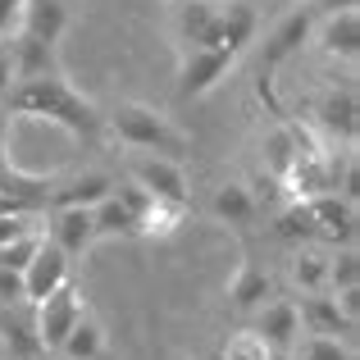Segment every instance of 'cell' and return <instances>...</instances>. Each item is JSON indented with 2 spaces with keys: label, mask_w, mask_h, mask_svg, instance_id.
Returning a JSON list of instances; mask_svg holds the SVG:
<instances>
[{
  "label": "cell",
  "mask_w": 360,
  "mask_h": 360,
  "mask_svg": "<svg viewBox=\"0 0 360 360\" xmlns=\"http://www.w3.org/2000/svg\"><path fill=\"white\" fill-rule=\"evenodd\" d=\"M5 110L9 119H46L60 123L73 137H96L101 132V110L73 87L64 73H51V78H14L5 91Z\"/></svg>",
  "instance_id": "cell-1"
},
{
  "label": "cell",
  "mask_w": 360,
  "mask_h": 360,
  "mask_svg": "<svg viewBox=\"0 0 360 360\" xmlns=\"http://www.w3.org/2000/svg\"><path fill=\"white\" fill-rule=\"evenodd\" d=\"M110 132H115L123 146L150 150V155H169V160H183L192 150V137L183 128H174L165 115H155L150 105H137V101H128V105H119L110 115Z\"/></svg>",
  "instance_id": "cell-2"
},
{
  "label": "cell",
  "mask_w": 360,
  "mask_h": 360,
  "mask_svg": "<svg viewBox=\"0 0 360 360\" xmlns=\"http://www.w3.org/2000/svg\"><path fill=\"white\" fill-rule=\"evenodd\" d=\"M233 64H238V55H233L229 46H219L214 37H205V41H196V46H183V64H178V96L196 101V96H205V91H214L224 78H229Z\"/></svg>",
  "instance_id": "cell-3"
},
{
  "label": "cell",
  "mask_w": 360,
  "mask_h": 360,
  "mask_svg": "<svg viewBox=\"0 0 360 360\" xmlns=\"http://www.w3.org/2000/svg\"><path fill=\"white\" fill-rule=\"evenodd\" d=\"M82 292L73 288V283H64V288H55L51 297H41L37 301V319H32V328H37V342H41V352H60V342L69 338V328L82 319Z\"/></svg>",
  "instance_id": "cell-4"
},
{
  "label": "cell",
  "mask_w": 360,
  "mask_h": 360,
  "mask_svg": "<svg viewBox=\"0 0 360 360\" xmlns=\"http://www.w3.org/2000/svg\"><path fill=\"white\" fill-rule=\"evenodd\" d=\"M128 178L141 187V192L160 196V201L187 205V174H183V165H178V160L137 150V155H128Z\"/></svg>",
  "instance_id": "cell-5"
},
{
  "label": "cell",
  "mask_w": 360,
  "mask_h": 360,
  "mask_svg": "<svg viewBox=\"0 0 360 360\" xmlns=\"http://www.w3.org/2000/svg\"><path fill=\"white\" fill-rule=\"evenodd\" d=\"M69 269H73V260L41 233V246H37V255L27 260V269H23V301L37 306V301L51 297L55 288H64V283H69Z\"/></svg>",
  "instance_id": "cell-6"
},
{
  "label": "cell",
  "mask_w": 360,
  "mask_h": 360,
  "mask_svg": "<svg viewBox=\"0 0 360 360\" xmlns=\"http://www.w3.org/2000/svg\"><path fill=\"white\" fill-rule=\"evenodd\" d=\"M301 205H306L310 224H315V238L352 246V238H356V201H347V196H338V192H319V196H306Z\"/></svg>",
  "instance_id": "cell-7"
},
{
  "label": "cell",
  "mask_w": 360,
  "mask_h": 360,
  "mask_svg": "<svg viewBox=\"0 0 360 360\" xmlns=\"http://www.w3.org/2000/svg\"><path fill=\"white\" fill-rule=\"evenodd\" d=\"M46 238L60 246L69 260H82V255L96 246L91 210H82V205H51V224H46Z\"/></svg>",
  "instance_id": "cell-8"
},
{
  "label": "cell",
  "mask_w": 360,
  "mask_h": 360,
  "mask_svg": "<svg viewBox=\"0 0 360 360\" xmlns=\"http://www.w3.org/2000/svg\"><path fill=\"white\" fill-rule=\"evenodd\" d=\"M315 37V14L310 9H292L288 18H283L278 27H274V37L264 41V60H260V73H274L278 64H288L292 55L301 51V46Z\"/></svg>",
  "instance_id": "cell-9"
},
{
  "label": "cell",
  "mask_w": 360,
  "mask_h": 360,
  "mask_svg": "<svg viewBox=\"0 0 360 360\" xmlns=\"http://www.w3.org/2000/svg\"><path fill=\"white\" fill-rule=\"evenodd\" d=\"M18 32L60 46V37L69 32V5L64 0H23L18 5Z\"/></svg>",
  "instance_id": "cell-10"
},
{
  "label": "cell",
  "mask_w": 360,
  "mask_h": 360,
  "mask_svg": "<svg viewBox=\"0 0 360 360\" xmlns=\"http://www.w3.org/2000/svg\"><path fill=\"white\" fill-rule=\"evenodd\" d=\"M360 105H356V91L342 87V91H324L319 96V128L328 132V137H338L342 146H356V128H360Z\"/></svg>",
  "instance_id": "cell-11"
},
{
  "label": "cell",
  "mask_w": 360,
  "mask_h": 360,
  "mask_svg": "<svg viewBox=\"0 0 360 360\" xmlns=\"http://www.w3.org/2000/svg\"><path fill=\"white\" fill-rule=\"evenodd\" d=\"M51 73H64L60 46L14 32V78H51Z\"/></svg>",
  "instance_id": "cell-12"
},
{
  "label": "cell",
  "mask_w": 360,
  "mask_h": 360,
  "mask_svg": "<svg viewBox=\"0 0 360 360\" xmlns=\"http://www.w3.org/2000/svg\"><path fill=\"white\" fill-rule=\"evenodd\" d=\"M255 333L264 338V347H269V352H288V347L297 342V333H301V315H297V306H292V301H264Z\"/></svg>",
  "instance_id": "cell-13"
},
{
  "label": "cell",
  "mask_w": 360,
  "mask_h": 360,
  "mask_svg": "<svg viewBox=\"0 0 360 360\" xmlns=\"http://www.w3.org/2000/svg\"><path fill=\"white\" fill-rule=\"evenodd\" d=\"M319 46L333 60H356L360 55V9H333L319 27Z\"/></svg>",
  "instance_id": "cell-14"
},
{
  "label": "cell",
  "mask_w": 360,
  "mask_h": 360,
  "mask_svg": "<svg viewBox=\"0 0 360 360\" xmlns=\"http://www.w3.org/2000/svg\"><path fill=\"white\" fill-rule=\"evenodd\" d=\"M297 315H301V333H352L356 328V319H347L342 306L333 297H319V292H306Z\"/></svg>",
  "instance_id": "cell-15"
},
{
  "label": "cell",
  "mask_w": 360,
  "mask_h": 360,
  "mask_svg": "<svg viewBox=\"0 0 360 360\" xmlns=\"http://www.w3.org/2000/svg\"><path fill=\"white\" fill-rule=\"evenodd\" d=\"M210 214L219 224L246 229V224L260 214V205H255V196H251V187H246V183H224V187H214V196H210Z\"/></svg>",
  "instance_id": "cell-16"
},
{
  "label": "cell",
  "mask_w": 360,
  "mask_h": 360,
  "mask_svg": "<svg viewBox=\"0 0 360 360\" xmlns=\"http://www.w3.org/2000/svg\"><path fill=\"white\" fill-rule=\"evenodd\" d=\"M269 297H274V278L260 269V264L242 260V264H238V274H233V283H229V301H233V310H260Z\"/></svg>",
  "instance_id": "cell-17"
},
{
  "label": "cell",
  "mask_w": 360,
  "mask_h": 360,
  "mask_svg": "<svg viewBox=\"0 0 360 360\" xmlns=\"http://www.w3.org/2000/svg\"><path fill=\"white\" fill-rule=\"evenodd\" d=\"M110 192H115V183H110L105 174H78V178H69L64 187H55L51 205H82V210H91V205L105 201Z\"/></svg>",
  "instance_id": "cell-18"
},
{
  "label": "cell",
  "mask_w": 360,
  "mask_h": 360,
  "mask_svg": "<svg viewBox=\"0 0 360 360\" xmlns=\"http://www.w3.org/2000/svg\"><path fill=\"white\" fill-rule=\"evenodd\" d=\"M91 229H96V242H110V238H137V224H132L128 205H123L115 192H110L105 201L91 205Z\"/></svg>",
  "instance_id": "cell-19"
},
{
  "label": "cell",
  "mask_w": 360,
  "mask_h": 360,
  "mask_svg": "<svg viewBox=\"0 0 360 360\" xmlns=\"http://www.w3.org/2000/svg\"><path fill=\"white\" fill-rule=\"evenodd\" d=\"M60 352L69 360H101V356H105V328L82 310V319L69 328V338L60 342Z\"/></svg>",
  "instance_id": "cell-20"
},
{
  "label": "cell",
  "mask_w": 360,
  "mask_h": 360,
  "mask_svg": "<svg viewBox=\"0 0 360 360\" xmlns=\"http://www.w3.org/2000/svg\"><path fill=\"white\" fill-rule=\"evenodd\" d=\"M292 360H356L352 347L338 333H297V342L288 347Z\"/></svg>",
  "instance_id": "cell-21"
},
{
  "label": "cell",
  "mask_w": 360,
  "mask_h": 360,
  "mask_svg": "<svg viewBox=\"0 0 360 360\" xmlns=\"http://www.w3.org/2000/svg\"><path fill=\"white\" fill-rule=\"evenodd\" d=\"M214 14H219L214 0H183V5H178V41L196 46L214 27Z\"/></svg>",
  "instance_id": "cell-22"
},
{
  "label": "cell",
  "mask_w": 360,
  "mask_h": 360,
  "mask_svg": "<svg viewBox=\"0 0 360 360\" xmlns=\"http://www.w3.org/2000/svg\"><path fill=\"white\" fill-rule=\"evenodd\" d=\"M183 210L187 205H174V201H150L146 214H141L137 224V238H169V233H178V224H183Z\"/></svg>",
  "instance_id": "cell-23"
},
{
  "label": "cell",
  "mask_w": 360,
  "mask_h": 360,
  "mask_svg": "<svg viewBox=\"0 0 360 360\" xmlns=\"http://www.w3.org/2000/svg\"><path fill=\"white\" fill-rule=\"evenodd\" d=\"M292 283L301 288V297H306V292H324L328 288V255L324 251H297V260H292Z\"/></svg>",
  "instance_id": "cell-24"
},
{
  "label": "cell",
  "mask_w": 360,
  "mask_h": 360,
  "mask_svg": "<svg viewBox=\"0 0 360 360\" xmlns=\"http://www.w3.org/2000/svg\"><path fill=\"white\" fill-rule=\"evenodd\" d=\"M292 165H297V146H292V132H288V128L269 132V137H264V174H274V178L283 183Z\"/></svg>",
  "instance_id": "cell-25"
},
{
  "label": "cell",
  "mask_w": 360,
  "mask_h": 360,
  "mask_svg": "<svg viewBox=\"0 0 360 360\" xmlns=\"http://www.w3.org/2000/svg\"><path fill=\"white\" fill-rule=\"evenodd\" d=\"M0 342H5V352H14L18 360H32V356H46L41 342H37V328L23 324V319H5L0 324Z\"/></svg>",
  "instance_id": "cell-26"
},
{
  "label": "cell",
  "mask_w": 360,
  "mask_h": 360,
  "mask_svg": "<svg viewBox=\"0 0 360 360\" xmlns=\"http://www.w3.org/2000/svg\"><path fill=\"white\" fill-rule=\"evenodd\" d=\"M274 233H278L283 242H310L315 238V224H310V214H306V205L301 201H292L288 210L274 219Z\"/></svg>",
  "instance_id": "cell-27"
},
{
  "label": "cell",
  "mask_w": 360,
  "mask_h": 360,
  "mask_svg": "<svg viewBox=\"0 0 360 360\" xmlns=\"http://www.w3.org/2000/svg\"><path fill=\"white\" fill-rule=\"evenodd\" d=\"M342 288H360V260L352 246L328 255V292H342Z\"/></svg>",
  "instance_id": "cell-28"
},
{
  "label": "cell",
  "mask_w": 360,
  "mask_h": 360,
  "mask_svg": "<svg viewBox=\"0 0 360 360\" xmlns=\"http://www.w3.org/2000/svg\"><path fill=\"white\" fill-rule=\"evenodd\" d=\"M37 246H41V229L18 233L14 242H5V246H0V264H5V269H18V274H23V269H27V260L37 255Z\"/></svg>",
  "instance_id": "cell-29"
},
{
  "label": "cell",
  "mask_w": 360,
  "mask_h": 360,
  "mask_svg": "<svg viewBox=\"0 0 360 360\" xmlns=\"http://www.w3.org/2000/svg\"><path fill=\"white\" fill-rule=\"evenodd\" d=\"M219 360H274V352L264 347V338L255 333V328H246V333L229 338V347L219 352Z\"/></svg>",
  "instance_id": "cell-30"
},
{
  "label": "cell",
  "mask_w": 360,
  "mask_h": 360,
  "mask_svg": "<svg viewBox=\"0 0 360 360\" xmlns=\"http://www.w3.org/2000/svg\"><path fill=\"white\" fill-rule=\"evenodd\" d=\"M46 196H32V192H9V187H0V219L5 214H41Z\"/></svg>",
  "instance_id": "cell-31"
},
{
  "label": "cell",
  "mask_w": 360,
  "mask_h": 360,
  "mask_svg": "<svg viewBox=\"0 0 360 360\" xmlns=\"http://www.w3.org/2000/svg\"><path fill=\"white\" fill-rule=\"evenodd\" d=\"M0 306H23V274L5 269V264H0Z\"/></svg>",
  "instance_id": "cell-32"
},
{
  "label": "cell",
  "mask_w": 360,
  "mask_h": 360,
  "mask_svg": "<svg viewBox=\"0 0 360 360\" xmlns=\"http://www.w3.org/2000/svg\"><path fill=\"white\" fill-rule=\"evenodd\" d=\"M18 5L23 0H0V41L18 32Z\"/></svg>",
  "instance_id": "cell-33"
},
{
  "label": "cell",
  "mask_w": 360,
  "mask_h": 360,
  "mask_svg": "<svg viewBox=\"0 0 360 360\" xmlns=\"http://www.w3.org/2000/svg\"><path fill=\"white\" fill-rule=\"evenodd\" d=\"M9 82H14V46H9V41H0V101H5Z\"/></svg>",
  "instance_id": "cell-34"
},
{
  "label": "cell",
  "mask_w": 360,
  "mask_h": 360,
  "mask_svg": "<svg viewBox=\"0 0 360 360\" xmlns=\"http://www.w3.org/2000/svg\"><path fill=\"white\" fill-rule=\"evenodd\" d=\"M9 169H14V155H9V141L0 137V174H9Z\"/></svg>",
  "instance_id": "cell-35"
},
{
  "label": "cell",
  "mask_w": 360,
  "mask_h": 360,
  "mask_svg": "<svg viewBox=\"0 0 360 360\" xmlns=\"http://www.w3.org/2000/svg\"><path fill=\"white\" fill-rule=\"evenodd\" d=\"M319 5H324L328 14H333V9H356V0H319Z\"/></svg>",
  "instance_id": "cell-36"
},
{
  "label": "cell",
  "mask_w": 360,
  "mask_h": 360,
  "mask_svg": "<svg viewBox=\"0 0 360 360\" xmlns=\"http://www.w3.org/2000/svg\"><path fill=\"white\" fill-rule=\"evenodd\" d=\"M5 132H9V110L0 105V137H5Z\"/></svg>",
  "instance_id": "cell-37"
},
{
  "label": "cell",
  "mask_w": 360,
  "mask_h": 360,
  "mask_svg": "<svg viewBox=\"0 0 360 360\" xmlns=\"http://www.w3.org/2000/svg\"><path fill=\"white\" fill-rule=\"evenodd\" d=\"M46 360H69V356H64V352H46Z\"/></svg>",
  "instance_id": "cell-38"
},
{
  "label": "cell",
  "mask_w": 360,
  "mask_h": 360,
  "mask_svg": "<svg viewBox=\"0 0 360 360\" xmlns=\"http://www.w3.org/2000/svg\"><path fill=\"white\" fill-rule=\"evenodd\" d=\"M5 356H9V352H5V342H0V360H5Z\"/></svg>",
  "instance_id": "cell-39"
},
{
  "label": "cell",
  "mask_w": 360,
  "mask_h": 360,
  "mask_svg": "<svg viewBox=\"0 0 360 360\" xmlns=\"http://www.w3.org/2000/svg\"><path fill=\"white\" fill-rule=\"evenodd\" d=\"M214 5H224V0H214Z\"/></svg>",
  "instance_id": "cell-40"
},
{
  "label": "cell",
  "mask_w": 360,
  "mask_h": 360,
  "mask_svg": "<svg viewBox=\"0 0 360 360\" xmlns=\"http://www.w3.org/2000/svg\"><path fill=\"white\" fill-rule=\"evenodd\" d=\"M214 360H219V356H214Z\"/></svg>",
  "instance_id": "cell-41"
}]
</instances>
